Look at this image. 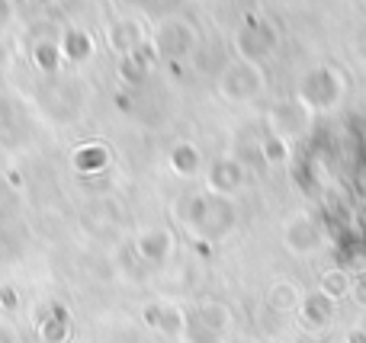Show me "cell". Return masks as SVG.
<instances>
[{"label":"cell","mask_w":366,"mask_h":343,"mask_svg":"<svg viewBox=\"0 0 366 343\" xmlns=\"http://www.w3.org/2000/svg\"><path fill=\"white\" fill-rule=\"evenodd\" d=\"M180 215L206 241H219L234 228V205L228 203V196H215V193L189 196L187 205H180Z\"/></svg>","instance_id":"1"},{"label":"cell","mask_w":366,"mask_h":343,"mask_svg":"<svg viewBox=\"0 0 366 343\" xmlns=\"http://www.w3.org/2000/svg\"><path fill=\"white\" fill-rule=\"evenodd\" d=\"M283 244L292 250V254H312V250L322 244V231L312 222V215H292L283 228Z\"/></svg>","instance_id":"2"},{"label":"cell","mask_w":366,"mask_h":343,"mask_svg":"<svg viewBox=\"0 0 366 343\" xmlns=\"http://www.w3.org/2000/svg\"><path fill=\"white\" fill-rule=\"evenodd\" d=\"M174 250V237L167 228H152L139 237V254L145 257L148 263H164Z\"/></svg>","instance_id":"3"},{"label":"cell","mask_w":366,"mask_h":343,"mask_svg":"<svg viewBox=\"0 0 366 343\" xmlns=\"http://www.w3.org/2000/svg\"><path fill=\"white\" fill-rule=\"evenodd\" d=\"M299 312H302L305 324L315 327V331H322V327L331 324V318H335V302H331L328 295L315 292V295H309V299L299 302Z\"/></svg>","instance_id":"4"},{"label":"cell","mask_w":366,"mask_h":343,"mask_svg":"<svg viewBox=\"0 0 366 343\" xmlns=\"http://www.w3.org/2000/svg\"><path fill=\"white\" fill-rule=\"evenodd\" d=\"M209 186H212L215 196H228V193H234L241 186V167L228 158L215 160V164L209 167Z\"/></svg>","instance_id":"5"},{"label":"cell","mask_w":366,"mask_h":343,"mask_svg":"<svg viewBox=\"0 0 366 343\" xmlns=\"http://www.w3.org/2000/svg\"><path fill=\"white\" fill-rule=\"evenodd\" d=\"M228 324H232V314H228V308L219 305V302H209V305H202L199 314H196V327H199V331H206L209 337L222 334Z\"/></svg>","instance_id":"6"},{"label":"cell","mask_w":366,"mask_h":343,"mask_svg":"<svg viewBox=\"0 0 366 343\" xmlns=\"http://www.w3.org/2000/svg\"><path fill=\"white\" fill-rule=\"evenodd\" d=\"M267 302H270L277 312H292L302 299H299V292H296L292 282H277V286L270 289V295H267Z\"/></svg>","instance_id":"7"},{"label":"cell","mask_w":366,"mask_h":343,"mask_svg":"<svg viewBox=\"0 0 366 343\" xmlns=\"http://www.w3.org/2000/svg\"><path fill=\"white\" fill-rule=\"evenodd\" d=\"M347 289H350V280L344 270H328V273L322 276V295H328L331 302H337Z\"/></svg>","instance_id":"8"},{"label":"cell","mask_w":366,"mask_h":343,"mask_svg":"<svg viewBox=\"0 0 366 343\" xmlns=\"http://www.w3.org/2000/svg\"><path fill=\"white\" fill-rule=\"evenodd\" d=\"M171 164H174V170H177V173L189 177V173L199 170V154H196L193 145H177V151H174Z\"/></svg>","instance_id":"9"},{"label":"cell","mask_w":366,"mask_h":343,"mask_svg":"<svg viewBox=\"0 0 366 343\" xmlns=\"http://www.w3.org/2000/svg\"><path fill=\"white\" fill-rule=\"evenodd\" d=\"M68 337V321H64V314H51L49 321H42V340L45 343H64Z\"/></svg>","instance_id":"10"},{"label":"cell","mask_w":366,"mask_h":343,"mask_svg":"<svg viewBox=\"0 0 366 343\" xmlns=\"http://www.w3.org/2000/svg\"><path fill=\"white\" fill-rule=\"evenodd\" d=\"M107 164V151H100V148H97V151H77V167H84V170H97V167H103Z\"/></svg>","instance_id":"11"},{"label":"cell","mask_w":366,"mask_h":343,"mask_svg":"<svg viewBox=\"0 0 366 343\" xmlns=\"http://www.w3.org/2000/svg\"><path fill=\"white\" fill-rule=\"evenodd\" d=\"M357 299H360V305H366V273L360 276V280H357Z\"/></svg>","instance_id":"12"},{"label":"cell","mask_w":366,"mask_h":343,"mask_svg":"<svg viewBox=\"0 0 366 343\" xmlns=\"http://www.w3.org/2000/svg\"><path fill=\"white\" fill-rule=\"evenodd\" d=\"M10 19V0H0V26Z\"/></svg>","instance_id":"13"},{"label":"cell","mask_w":366,"mask_h":343,"mask_svg":"<svg viewBox=\"0 0 366 343\" xmlns=\"http://www.w3.org/2000/svg\"><path fill=\"white\" fill-rule=\"evenodd\" d=\"M360 331H363V334H366V318H363V324H360Z\"/></svg>","instance_id":"14"}]
</instances>
